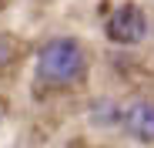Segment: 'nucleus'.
Listing matches in <instances>:
<instances>
[{"mask_svg":"<svg viewBox=\"0 0 154 148\" xmlns=\"http://www.w3.org/2000/svg\"><path fill=\"white\" fill-rule=\"evenodd\" d=\"M84 71H87V57L74 37H57V40L44 44L37 54V74L47 84H57V88L77 84L84 78Z\"/></svg>","mask_w":154,"mask_h":148,"instance_id":"f257e3e1","label":"nucleus"},{"mask_svg":"<svg viewBox=\"0 0 154 148\" xmlns=\"http://www.w3.org/2000/svg\"><path fill=\"white\" fill-rule=\"evenodd\" d=\"M124 128L137 141H154V105H147V101L131 105L124 114Z\"/></svg>","mask_w":154,"mask_h":148,"instance_id":"7ed1b4c3","label":"nucleus"},{"mask_svg":"<svg viewBox=\"0 0 154 148\" xmlns=\"http://www.w3.org/2000/svg\"><path fill=\"white\" fill-rule=\"evenodd\" d=\"M10 57H14V44H10V40H7L4 34H0V67H4V64H7Z\"/></svg>","mask_w":154,"mask_h":148,"instance_id":"20e7f679","label":"nucleus"},{"mask_svg":"<svg viewBox=\"0 0 154 148\" xmlns=\"http://www.w3.org/2000/svg\"><path fill=\"white\" fill-rule=\"evenodd\" d=\"M144 34H147V17L134 4L117 7L107 20V37L117 44H137V40H144Z\"/></svg>","mask_w":154,"mask_h":148,"instance_id":"f03ea898","label":"nucleus"}]
</instances>
